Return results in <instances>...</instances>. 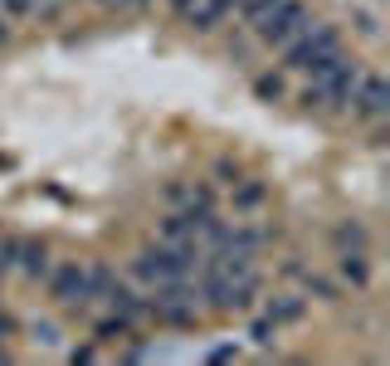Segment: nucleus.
<instances>
[{
	"mask_svg": "<svg viewBox=\"0 0 390 366\" xmlns=\"http://www.w3.org/2000/svg\"><path fill=\"white\" fill-rule=\"evenodd\" d=\"M342 54V44H337V34L332 30H312V34H292L288 44H283V64L288 69H307V74H317L327 59H337Z\"/></svg>",
	"mask_w": 390,
	"mask_h": 366,
	"instance_id": "1",
	"label": "nucleus"
},
{
	"mask_svg": "<svg viewBox=\"0 0 390 366\" xmlns=\"http://www.w3.org/2000/svg\"><path fill=\"white\" fill-rule=\"evenodd\" d=\"M347 107H351V117H356V122H386V112H390L386 79L361 74V79H356V89H351V98H347Z\"/></svg>",
	"mask_w": 390,
	"mask_h": 366,
	"instance_id": "2",
	"label": "nucleus"
},
{
	"mask_svg": "<svg viewBox=\"0 0 390 366\" xmlns=\"http://www.w3.org/2000/svg\"><path fill=\"white\" fill-rule=\"evenodd\" d=\"M302 25H307V10H302L297 0H278V5L269 10V20L259 25V39H264V44H288L292 34H302Z\"/></svg>",
	"mask_w": 390,
	"mask_h": 366,
	"instance_id": "3",
	"label": "nucleus"
},
{
	"mask_svg": "<svg viewBox=\"0 0 390 366\" xmlns=\"http://www.w3.org/2000/svg\"><path fill=\"white\" fill-rule=\"evenodd\" d=\"M49 293H54V303H88V269H79V264H59L54 274H49Z\"/></svg>",
	"mask_w": 390,
	"mask_h": 366,
	"instance_id": "4",
	"label": "nucleus"
},
{
	"mask_svg": "<svg viewBox=\"0 0 390 366\" xmlns=\"http://www.w3.org/2000/svg\"><path fill=\"white\" fill-rule=\"evenodd\" d=\"M229 10H234V0H195L191 5V25L195 30H215Z\"/></svg>",
	"mask_w": 390,
	"mask_h": 366,
	"instance_id": "5",
	"label": "nucleus"
},
{
	"mask_svg": "<svg viewBox=\"0 0 390 366\" xmlns=\"http://www.w3.org/2000/svg\"><path fill=\"white\" fill-rule=\"evenodd\" d=\"M337 259H342V278H347L351 288H366V283H371V264H366V249H342Z\"/></svg>",
	"mask_w": 390,
	"mask_h": 366,
	"instance_id": "6",
	"label": "nucleus"
},
{
	"mask_svg": "<svg viewBox=\"0 0 390 366\" xmlns=\"http://www.w3.org/2000/svg\"><path fill=\"white\" fill-rule=\"evenodd\" d=\"M229 190H234V210H244V215H249V210H259V205L269 200V185H264V181H244V176H239Z\"/></svg>",
	"mask_w": 390,
	"mask_h": 366,
	"instance_id": "7",
	"label": "nucleus"
},
{
	"mask_svg": "<svg viewBox=\"0 0 390 366\" xmlns=\"http://www.w3.org/2000/svg\"><path fill=\"white\" fill-rule=\"evenodd\" d=\"M269 318H274V322H302V318H307V303H302L297 293H278V298L269 303Z\"/></svg>",
	"mask_w": 390,
	"mask_h": 366,
	"instance_id": "8",
	"label": "nucleus"
},
{
	"mask_svg": "<svg viewBox=\"0 0 390 366\" xmlns=\"http://www.w3.org/2000/svg\"><path fill=\"white\" fill-rule=\"evenodd\" d=\"M302 293H312V298H322V303H342V288L332 283V278H322V274H312V269H302Z\"/></svg>",
	"mask_w": 390,
	"mask_h": 366,
	"instance_id": "9",
	"label": "nucleus"
},
{
	"mask_svg": "<svg viewBox=\"0 0 390 366\" xmlns=\"http://www.w3.org/2000/svg\"><path fill=\"white\" fill-rule=\"evenodd\" d=\"M20 254H25V259H15V264H20V269H25L29 278H44V274H49V259H44V244H20Z\"/></svg>",
	"mask_w": 390,
	"mask_h": 366,
	"instance_id": "10",
	"label": "nucleus"
},
{
	"mask_svg": "<svg viewBox=\"0 0 390 366\" xmlns=\"http://www.w3.org/2000/svg\"><path fill=\"white\" fill-rule=\"evenodd\" d=\"M332 240H337V249H371V240H366L361 225H337Z\"/></svg>",
	"mask_w": 390,
	"mask_h": 366,
	"instance_id": "11",
	"label": "nucleus"
},
{
	"mask_svg": "<svg viewBox=\"0 0 390 366\" xmlns=\"http://www.w3.org/2000/svg\"><path fill=\"white\" fill-rule=\"evenodd\" d=\"M254 93L269 98V103H278V98H283V79H278V74H259V79H254Z\"/></svg>",
	"mask_w": 390,
	"mask_h": 366,
	"instance_id": "12",
	"label": "nucleus"
},
{
	"mask_svg": "<svg viewBox=\"0 0 390 366\" xmlns=\"http://www.w3.org/2000/svg\"><path fill=\"white\" fill-rule=\"evenodd\" d=\"M274 5H278V0H249V5H244V25H254V30H259V25L269 20V10H274Z\"/></svg>",
	"mask_w": 390,
	"mask_h": 366,
	"instance_id": "13",
	"label": "nucleus"
},
{
	"mask_svg": "<svg viewBox=\"0 0 390 366\" xmlns=\"http://www.w3.org/2000/svg\"><path fill=\"white\" fill-rule=\"evenodd\" d=\"M249 337H254V342H259V347H269V342H274V337H278V322H274V318H259V322H254V332H249Z\"/></svg>",
	"mask_w": 390,
	"mask_h": 366,
	"instance_id": "14",
	"label": "nucleus"
},
{
	"mask_svg": "<svg viewBox=\"0 0 390 366\" xmlns=\"http://www.w3.org/2000/svg\"><path fill=\"white\" fill-rule=\"evenodd\" d=\"M215 176H220V185H234V181H239V166H234V162H220Z\"/></svg>",
	"mask_w": 390,
	"mask_h": 366,
	"instance_id": "15",
	"label": "nucleus"
},
{
	"mask_svg": "<svg viewBox=\"0 0 390 366\" xmlns=\"http://www.w3.org/2000/svg\"><path fill=\"white\" fill-rule=\"evenodd\" d=\"M5 10L10 15H29V0H5Z\"/></svg>",
	"mask_w": 390,
	"mask_h": 366,
	"instance_id": "16",
	"label": "nucleus"
},
{
	"mask_svg": "<svg viewBox=\"0 0 390 366\" xmlns=\"http://www.w3.org/2000/svg\"><path fill=\"white\" fill-rule=\"evenodd\" d=\"M171 5H176V15H191V5H195V0H171Z\"/></svg>",
	"mask_w": 390,
	"mask_h": 366,
	"instance_id": "17",
	"label": "nucleus"
},
{
	"mask_svg": "<svg viewBox=\"0 0 390 366\" xmlns=\"http://www.w3.org/2000/svg\"><path fill=\"white\" fill-rule=\"evenodd\" d=\"M122 5H127V10H142V5H147V0H122Z\"/></svg>",
	"mask_w": 390,
	"mask_h": 366,
	"instance_id": "18",
	"label": "nucleus"
},
{
	"mask_svg": "<svg viewBox=\"0 0 390 366\" xmlns=\"http://www.w3.org/2000/svg\"><path fill=\"white\" fill-rule=\"evenodd\" d=\"M5 39H10V30H5V20H0V44H5Z\"/></svg>",
	"mask_w": 390,
	"mask_h": 366,
	"instance_id": "19",
	"label": "nucleus"
},
{
	"mask_svg": "<svg viewBox=\"0 0 390 366\" xmlns=\"http://www.w3.org/2000/svg\"><path fill=\"white\" fill-rule=\"evenodd\" d=\"M0 362H5V347H0Z\"/></svg>",
	"mask_w": 390,
	"mask_h": 366,
	"instance_id": "20",
	"label": "nucleus"
}]
</instances>
